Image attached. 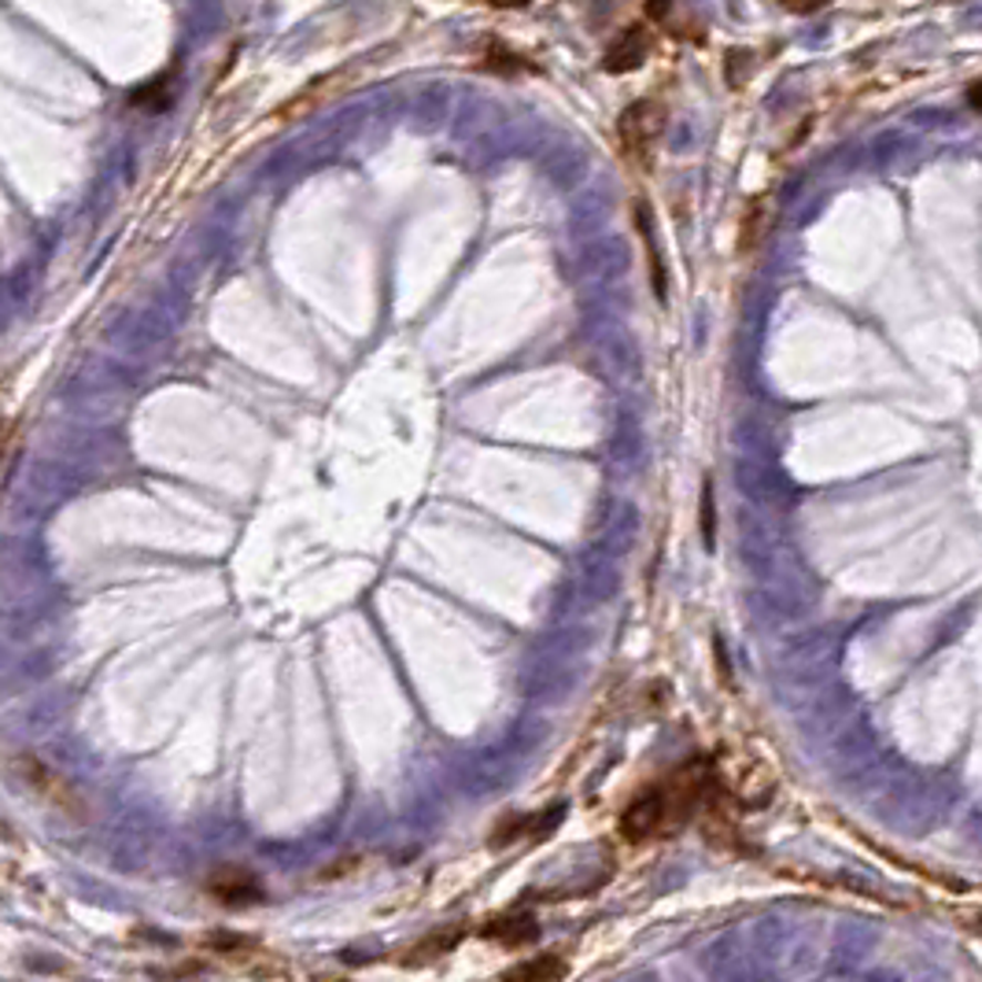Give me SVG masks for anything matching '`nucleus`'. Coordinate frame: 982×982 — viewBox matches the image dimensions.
Segmentation results:
<instances>
[{
    "instance_id": "8",
    "label": "nucleus",
    "mask_w": 982,
    "mask_h": 982,
    "mask_svg": "<svg viewBox=\"0 0 982 982\" xmlns=\"http://www.w3.org/2000/svg\"><path fill=\"white\" fill-rule=\"evenodd\" d=\"M669 4H672V0H647V15L650 19H661V15L669 12Z\"/></svg>"
},
{
    "instance_id": "9",
    "label": "nucleus",
    "mask_w": 982,
    "mask_h": 982,
    "mask_svg": "<svg viewBox=\"0 0 982 982\" xmlns=\"http://www.w3.org/2000/svg\"><path fill=\"white\" fill-rule=\"evenodd\" d=\"M488 4H495V8H525V4H533V0H488Z\"/></svg>"
},
{
    "instance_id": "7",
    "label": "nucleus",
    "mask_w": 982,
    "mask_h": 982,
    "mask_svg": "<svg viewBox=\"0 0 982 982\" xmlns=\"http://www.w3.org/2000/svg\"><path fill=\"white\" fill-rule=\"evenodd\" d=\"M968 104L982 115V82H971L968 85Z\"/></svg>"
},
{
    "instance_id": "5",
    "label": "nucleus",
    "mask_w": 982,
    "mask_h": 982,
    "mask_svg": "<svg viewBox=\"0 0 982 982\" xmlns=\"http://www.w3.org/2000/svg\"><path fill=\"white\" fill-rule=\"evenodd\" d=\"M702 533H705V544L713 547V488L705 484L702 492Z\"/></svg>"
},
{
    "instance_id": "6",
    "label": "nucleus",
    "mask_w": 982,
    "mask_h": 982,
    "mask_svg": "<svg viewBox=\"0 0 982 982\" xmlns=\"http://www.w3.org/2000/svg\"><path fill=\"white\" fill-rule=\"evenodd\" d=\"M779 4L794 15H813V12H820L824 4H831V0H779Z\"/></svg>"
},
{
    "instance_id": "1",
    "label": "nucleus",
    "mask_w": 982,
    "mask_h": 982,
    "mask_svg": "<svg viewBox=\"0 0 982 982\" xmlns=\"http://www.w3.org/2000/svg\"><path fill=\"white\" fill-rule=\"evenodd\" d=\"M702 794H705L702 768L672 772L665 783H658L654 790H647L643 798L632 802V809L624 813V831L632 838L672 831V827L688 820L694 805L702 802Z\"/></svg>"
},
{
    "instance_id": "4",
    "label": "nucleus",
    "mask_w": 982,
    "mask_h": 982,
    "mask_svg": "<svg viewBox=\"0 0 982 982\" xmlns=\"http://www.w3.org/2000/svg\"><path fill=\"white\" fill-rule=\"evenodd\" d=\"M558 975H561V964L547 957V960H536V964H528L521 971H514L510 982H558Z\"/></svg>"
},
{
    "instance_id": "2",
    "label": "nucleus",
    "mask_w": 982,
    "mask_h": 982,
    "mask_svg": "<svg viewBox=\"0 0 982 982\" xmlns=\"http://www.w3.org/2000/svg\"><path fill=\"white\" fill-rule=\"evenodd\" d=\"M661 126H665V112L654 101H639L632 107H624V115L617 118V134H621L628 152H643L658 141Z\"/></svg>"
},
{
    "instance_id": "3",
    "label": "nucleus",
    "mask_w": 982,
    "mask_h": 982,
    "mask_svg": "<svg viewBox=\"0 0 982 982\" xmlns=\"http://www.w3.org/2000/svg\"><path fill=\"white\" fill-rule=\"evenodd\" d=\"M647 52H650V34L647 27H628L621 38L613 41L610 52H606V63L602 68L610 74H628L635 68H643L647 63Z\"/></svg>"
}]
</instances>
